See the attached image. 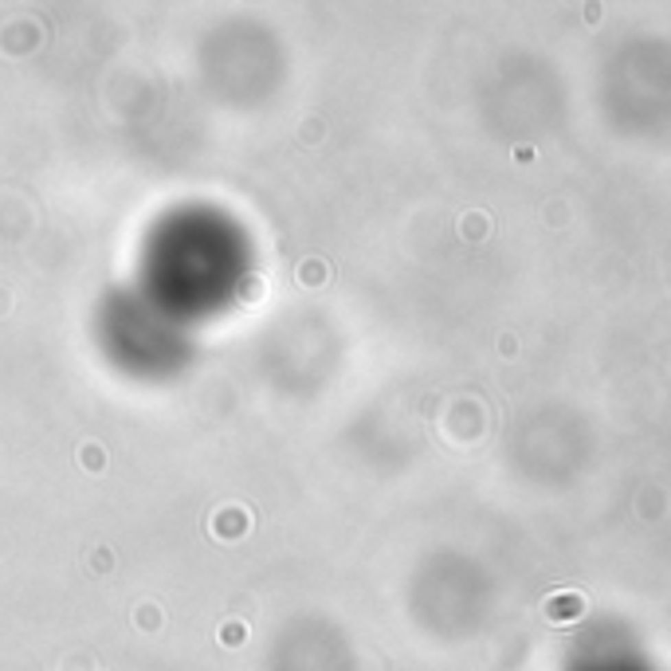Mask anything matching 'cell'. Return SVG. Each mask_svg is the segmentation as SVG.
Here are the masks:
<instances>
[{
  "instance_id": "cell-1",
  "label": "cell",
  "mask_w": 671,
  "mask_h": 671,
  "mask_svg": "<svg viewBox=\"0 0 671 671\" xmlns=\"http://www.w3.org/2000/svg\"><path fill=\"white\" fill-rule=\"evenodd\" d=\"M82 464L98 471V467H102V452H98V448H82Z\"/></svg>"
}]
</instances>
